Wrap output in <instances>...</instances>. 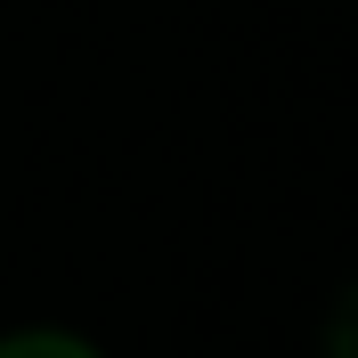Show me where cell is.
I'll return each instance as SVG.
<instances>
[{
	"instance_id": "7a4b0ae2",
	"label": "cell",
	"mask_w": 358,
	"mask_h": 358,
	"mask_svg": "<svg viewBox=\"0 0 358 358\" xmlns=\"http://www.w3.org/2000/svg\"><path fill=\"white\" fill-rule=\"evenodd\" d=\"M0 358H98V350H90L82 334H49V326H41V334H8Z\"/></svg>"
},
{
	"instance_id": "6da1fadb",
	"label": "cell",
	"mask_w": 358,
	"mask_h": 358,
	"mask_svg": "<svg viewBox=\"0 0 358 358\" xmlns=\"http://www.w3.org/2000/svg\"><path fill=\"white\" fill-rule=\"evenodd\" d=\"M317 358H358V277L342 285L334 317H326V342H317Z\"/></svg>"
}]
</instances>
